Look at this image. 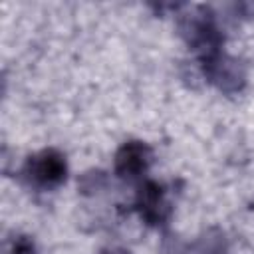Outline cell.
I'll return each mask as SVG.
<instances>
[{"label": "cell", "mask_w": 254, "mask_h": 254, "mask_svg": "<svg viewBox=\"0 0 254 254\" xmlns=\"http://www.w3.org/2000/svg\"><path fill=\"white\" fill-rule=\"evenodd\" d=\"M119 163L127 167V171H137L143 167V151L139 147H129L123 151V155L119 157Z\"/></svg>", "instance_id": "cell-2"}, {"label": "cell", "mask_w": 254, "mask_h": 254, "mask_svg": "<svg viewBox=\"0 0 254 254\" xmlns=\"http://www.w3.org/2000/svg\"><path fill=\"white\" fill-rule=\"evenodd\" d=\"M36 175L44 181H58L64 175V165L58 157H46V159L40 161V165L36 169Z\"/></svg>", "instance_id": "cell-1"}]
</instances>
